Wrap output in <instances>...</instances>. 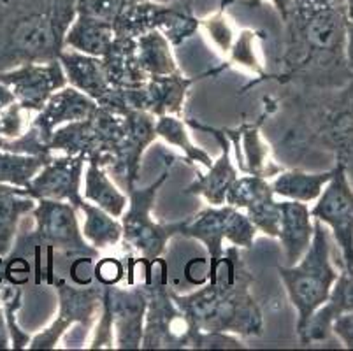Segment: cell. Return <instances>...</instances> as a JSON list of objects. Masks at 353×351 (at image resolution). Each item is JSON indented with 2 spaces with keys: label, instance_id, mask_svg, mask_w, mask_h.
<instances>
[{
  "label": "cell",
  "instance_id": "6da1fadb",
  "mask_svg": "<svg viewBox=\"0 0 353 351\" xmlns=\"http://www.w3.org/2000/svg\"><path fill=\"white\" fill-rule=\"evenodd\" d=\"M255 278L239 257V248L223 251L214 281L188 295L172 292V299L181 309L192 332L232 334L237 337H259L264 334V314L252 294Z\"/></svg>",
  "mask_w": 353,
  "mask_h": 351
},
{
  "label": "cell",
  "instance_id": "7a4b0ae2",
  "mask_svg": "<svg viewBox=\"0 0 353 351\" xmlns=\"http://www.w3.org/2000/svg\"><path fill=\"white\" fill-rule=\"evenodd\" d=\"M78 0H2L0 72L59 60Z\"/></svg>",
  "mask_w": 353,
  "mask_h": 351
},
{
  "label": "cell",
  "instance_id": "3957f363",
  "mask_svg": "<svg viewBox=\"0 0 353 351\" xmlns=\"http://www.w3.org/2000/svg\"><path fill=\"white\" fill-rule=\"evenodd\" d=\"M287 23V44L280 70L268 72L264 81L288 85L310 77L322 57L341 48L343 21L323 0H292Z\"/></svg>",
  "mask_w": 353,
  "mask_h": 351
},
{
  "label": "cell",
  "instance_id": "277c9868",
  "mask_svg": "<svg viewBox=\"0 0 353 351\" xmlns=\"http://www.w3.org/2000/svg\"><path fill=\"white\" fill-rule=\"evenodd\" d=\"M78 212V209L69 202L51 199H39L32 209L35 228L27 237V243L34 246L35 285H41L43 281L53 285L54 251H62L70 259H99V250H95L83 236Z\"/></svg>",
  "mask_w": 353,
  "mask_h": 351
},
{
  "label": "cell",
  "instance_id": "5b68a950",
  "mask_svg": "<svg viewBox=\"0 0 353 351\" xmlns=\"http://www.w3.org/2000/svg\"><path fill=\"white\" fill-rule=\"evenodd\" d=\"M172 162L163 167L159 178L148 186H134L127 190V208L120 217L121 227H123V237L121 243L125 246L132 248L139 253V262L144 267V281H152L153 267L157 260L162 259L169 241L176 236H181L183 228L187 225V218L178 221H157L153 218V208H155L159 192L171 176Z\"/></svg>",
  "mask_w": 353,
  "mask_h": 351
},
{
  "label": "cell",
  "instance_id": "8992f818",
  "mask_svg": "<svg viewBox=\"0 0 353 351\" xmlns=\"http://www.w3.org/2000/svg\"><path fill=\"white\" fill-rule=\"evenodd\" d=\"M278 276L285 286L292 305L297 311V336H303L313 317L327 302L338 274L330 265L329 241L322 221L314 223L313 241L303 259L294 265H278Z\"/></svg>",
  "mask_w": 353,
  "mask_h": 351
},
{
  "label": "cell",
  "instance_id": "52a82bcc",
  "mask_svg": "<svg viewBox=\"0 0 353 351\" xmlns=\"http://www.w3.org/2000/svg\"><path fill=\"white\" fill-rule=\"evenodd\" d=\"M259 230L248 220L241 209L229 204L208 205L195 212L194 217H187V225L181 236L195 239L204 244L208 253V281H214L218 272V263L223 257V243L229 241L232 246L250 250L256 239Z\"/></svg>",
  "mask_w": 353,
  "mask_h": 351
},
{
  "label": "cell",
  "instance_id": "ba28073f",
  "mask_svg": "<svg viewBox=\"0 0 353 351\" xmlns=\"http://www.w3.org/2000/svg\"><path fill=\"white\" fill-rule=\"evenodd\" d=\"M143 286L148 309L141 350H195L197 336L188 327L167 285V263L163 262L160 279L152 278Z\"/></svg>",
  "mask_w": 353,
  "mask_h": 351
},
{
  "label": "cell",
  "instance_id": "9c48e42d",
  "mask_svg": "<svg viewBox=\"0 0 353 351\" xmlns=\"http://www.w3.org/2000/svg\"><path fill=\"white\" fill-rule=\"evenodd\" d=\"M111 23L117 35L137 39L146 32L160 30L172 46H181L197 34L201 18L195 16L194 4L146 0L125 8Z\"/></svg>",
  "mask_w": 353,
  "mask_h": 351
},
{
  "label": "cell",
  "instance_id": "30bf717a",
  "mask_svg": "<svg viewBox=\"0 0 353 351\" xmlns=\"http://www.w3.org/2000/svg\"><path fill=\"white\" fill-rule=\"evenodd\" d=\"M53 286L59 295V313L44 330L32 336L27 350H57L62 337L72 325L79 323L92 330L101 317L104 285H76L63 278H54Z\"/></svg>",
  "mask_w": 353,
  "mask_h": 351
},
{
  "label": "cell",
  "instance_id": "8fae6325",
  "mask_svg": "<svg viewBox=\"0 0 353 351\" xmlns=\"http://www.w3.org/2000/svg\"><path fill=\"white\" fill-rule=\"evenodd\" d=\"M274 99H265L264 109L259 118L253 121H245L241 127L236 128H221L227 139L230 141L232 153L236 157V167L239 174H252V176H262L265 179H271L283 170V167L278 166L272 159L271 148L268 141L262 137V125L269 116L276 111Z\"/></svg>",
  "mask_w": 353,
  "mask_h": 351
},
{
  "label": "cell",
  "instance_id": "7c38bea8",
  "mask_svg": "<svg viewBox=\"0 0 353 351\" xmlns=\"http://www.w3.org/2000/svg\"><path fill=\"white\" fill-rule=\"evenodd\" d=\"M316 201L311 217L332 228L341 246L346 269L353 270V192L343 166L334 169V176Z\"/></svg>",
  "mask_w": 353,
  "mask_h": 351
},
{
  "label": "cell",
  "instance_id": "4fadbf2b",
  "mask_svg": "<svg viewBox=\"0 0 353 351\" xmlns=\"http://www.w3.org/2000/svg\"><path fill=\"white\" fill-rule=\"evenodd\" d=\"M225 204L241 209L264 236L278 239L280 202L276 201L269 179L252 174H239V178L227 192Z\"/></svg>",
  "mask_w": 353,
  "mask_h": 351
},
{
  "label": "cell",
  "instance_id": "5bb4252c",
  "mask_svg": "<svg viewBox=\"0 0 353 351\" xmlns=\"http://www.w3.org/2000/svg\"><path fill=\"white\" fill-rule=\"evenodd\" d=\"M85 154H53L50 162L37 172L27 193L35 201L51 199L63 201L78 209L83 199V176L86 167Z\"/></svg>",
  "mask_w": 353,
  "mask_h": 351
},
{
  "label": "cell",
  "instance_id": "9a60e30c",
  "mask_svg": "<svg viewBox=\"0 0 353 351\" xmlns=\"http://www.w3.org/2000/svg\"><path fill=\"white\" fill-rule=\"evenodd\" d=\"M0 83L8 85L23 111L39 112L57 90L67 86L60 60L48 63H27L0 72Z\"/></svg>",
  "mask_w": 353,
  "mask_h": 351
},
{
  "label": "cell",
  "instance_id": "2e32d148",
  "mask_svg": "<svg viewBox=\"0 0 353 351\" xmlns=\"http://www.w3.org/2000/svg\"><path fill=\"white\" fill-rule=\"evenodd\" d=\"M104 299L113 314L114 350H141L148 297L143 285H104Z\"/></svg>",
  "mask_w": 353,
  "mask_h": 351
},
{
  "label": "cell",
  "instance_id": "e0dca14e",
  "mask_svg": "<svg viewBox=\"0 0 353 351\" xmlns=\"http://www.w3.org/2000/svg\"><path fill=\"white\" fill-rule=\"evenodd\" d=\"M227 69H230V66L223 62L218 67L197 74V76H185L181 70L167 74V76H150L146 83L141 85L139 109L152 112L155 118L165 114L181 116L192 86L206 77L220 76Z\"/></svg>",
  "mask_w": 353,
  "mask_h": 351
},
{
  "label": "cell",
  "instance_id": "ac0fdd59",
  "mask_svg": "<svg viewBox=\"0 0 353 351\" xmlns=\"http://www.w3.org/2000/svg\"><path fill=\"white\" fill-rule=\"evenodd\" d=\"M187 125L195 130L208 132L214 137V141L220 146V154L218 159L214 160L213 166L208 169L206 174L197 172V178L183 190V193L187 195H199L210 205H221L225 204V195L229 192V188L232 186V183L239 178V170H237L236 163L232 160V146H230V141L227 139V135L223 134L221 128L210 127L206 123H201V121L194 120V118H188Z\"/></svg>",
  "mask_w": 353,
  "mask_h": 351
},
{
  "label": "cell",
  "instance_id": "d6986e66",
  "mask_svg": "<svg viewBox=\"0 0 353 351\" xmlns=\"http://www.w3.org/2000/svg\"><path fill=\"white\" fill-rule=\"evenodd\" d=\"M125 116H127V132L111 172L117 181L125 186V190H130L139 183L144 153L159 137L155 132L157 118L152 112L125 108Z\"/></svg>",
  "mask_w": 353,
  "mask_h": 351
},
{
  "label": "cell",
  "instance_id": "ffe728a7",
  "mask_svg": "<svg viewBox=\"0 0 353 351\" xmlns=\"http://www.w3.org/2000/svg\"><path fill=\"white\" fill-rule=\"evenodd\" d=\"M97 106L99 104L92 97L79 92L74 86L67 85L63 88L57 90L48 99L44 108L37 112V116L32 120L30 125L37 130V134L41 135V139L48 146L51 135L54 134L57 128L70 123V121L85 120V118H88L97 109Z\"/></svg>",
  "mask_w": 353,
  "mask_h": 351
},
{
  "label": "cell",
  "instance_id": "44dd1931",
  "mask_svg": "<svg viewBox=\"0 0 353 351\" xmlns=\"http://www.w3.org/2000/svg\"><path fill=\"white\" fill-rule=\"evenodd\" d=\"M59 60L65 72L67 85L92 97L99 106L104 104L114 86L109 83L102 58L65 48Z\"/></svg>",
  "mask_w": 353,
  "mask_h": 351
},
{
  "label": "cell",
  "instance_id": "7402d4cb",
  "mask_svg": "<svg viewBox=\"0 0 353 351\" xmlns=\"http://www.w3.org/2000/svg\"><path fill=\"white\" fill-rule=\"evenodd\" d=\"M311 211L304 202L288 201L280 202V230L278 239L283 246L288 265L299 262L313 241L314 225Z\"/></svg>",
  "mask_w": 353,
  "mask_h": 351
},
{
  "label": "cell",
  "instance_id": "603a6c76",
  "mask_svg": "<svg viewBox=\"0 0 353 351\" xmlns=\"http://www.w3.org/2000/svg\"><path fill=\"white\" fill-rule=\"evenodd\" d=\"M105 74L114 88H134L146 83L148 74L141 69L137 58V39L117 35L102 57Z\"/></svg>",
  "mask_w": 353,
  "mask_h": 351
},
{
  "label": "cell",
  "instance_id": "cb8c5ba5",
  "mask_svg": "<svg viewBox=\"0 0 353 351\" xmlns=\"http://www.w3.org/2000/svg\"><path fill=\"white\" fill-rule=\"evenodd\" d=\"M117 32L111 21L88 14H78L65 35V48L102 58L113 44Z\"/></svg>",
  "mask_w": 353,
  "mask_h": 351
},
{
  "label": "cell",
  "instance_id": "d4e9b609",
  "mask_svg": "<svg viewBox=\"0 0 353 351\" xmlns=\"http://www.w3.org/2000/svg\"><path fill=\"white\" fill-rule=\"evenodd\" d=\"M35 204L37 201L23 188L6 185L0 192V257L11 255L21 218L32 212Z\"/></svg>",
  "mask_w": 353,
  "mask_h": 351
},
{
  "label": "cell",
  "instance_id": "484cf974",
  "mask_svg": "<svg viewBox=\"0 0 353 351\" xmlns=\"http://www.w3.org/2000/svg\"><path fill=\"white\" fill-rule=\"evenodd\" d=\"M83 199L99 205L114 218H120L127 208L128 197L111 181L105 169L94 162H86L83 176Z\"/></svg>",
  "mask_w": 353,
  "mask_h": 351
},
{
  "label": "cell",
  "instance_id": "4316f807",
  "mask_svg": "<svg viewBox=\"0 0 353 351\" xmlns=\"http://www.w3.org/2000/svg\"><path fill=\"white\" fill-rule=\"evenodd\" d=\"M334 176V169L327 172L310 174L303 170H281L271 181L272 192L276 197H283L288 201L313 202L322 195L323 186Z\"/></svg>",
  "mask_w": 353,
  "mask_h": 351
},
{
  "label": "cell",
  "instance_id": "83f0119b",
  "mask_svg": "<svg viewBox=\"0 0 353 351\" xmlns=\"http://www.w3.org/2000/svg\"><path fill=\"white\" fill-rule=\"evenodd\" d=\"M78 211L85 218L81 225L83 236L95 250H108L121 243L123 227L120 218H114L113 214H109L108 211L88 201H83Z\"/></svg>",
  "mask_w": 353,
  "mask_h": 351
},
{
  "label": "cell",
  "instance_id": "f1b7e54d",
  "mask_svg": "<svg viewBox=\"0 0 353 351\" xmlns=\"http://www.w3.org/2000/svg\"><path fill=\"white\" fill-rule=\"evenodd\" d=\"M137 58L141 69L150 76H167L179 70L174 46L160 30L146 32L137 37Z\"/></svg>",
  "mask_w": 353,
  "mask_h": 351
},
{
  "label": "cell",
  "instance_id": "f546056e",
  "mask_svg": "<svg viewBox=\"0 0 353 351\" xmlns=\"http://www.w3.org/2000/svg\"><path fill=\"white\" fill-rule=\"evenodd\" d=\"M155 132L157 137L181 150L187 166H202L204 169H210L213 166L214 160L211 159V154L192 143L187 121L181 120L179 116H159L155 120Z\"/></svg>",
  "mask_w": 353,
  "mask_h": 351
},
{
  "label": "cell",
  "instance_id": "4dcf8cb0",
  "mask_svg": "<svg viewBox=\"0 0 353 351\" xmlns=\"http://www.w3.org/2000/svg\"><path fill=\"white\" fill-rule=\"evenodd\" d=\"M259 39H264V34L259 30H252V28H245L241 30L239 35L234 41L232 48L227 53V60L230 67H239V69H246L255 76V79L248 83V85L243 86L241 92L246 93L248 90H252L253 86H256L259 83H264L265 76H268V70H265L264 63L260 62L259 51H256V41Z\"/></svg>",
  "mask_w": 353,
  "mask_h": 351
},
{
  "label": "cell",
  "instance_id": "1f68e13d",
  "mask_svg": "<svg viewBox=\"0 0 353 351\" xmlns=\"http://www.w3.org/2000/svg\"><path fill=\"white\" fill-rule=\"evenodd\" d=\"M53 154L41 157V154H21L0 150V183L28 190L32 179L50 162Z\"/></svg>",
  "mask_w": 353,
  "mask_h": 351
},
{
  "label": "cell",
  "instance_id": "d6a6232c",
  "mask_svg": "<svg viewBox=\"0 0 353 351\" xmlns=\"http://www.w3.org/2000/svg\"><path fill=\"white\" fill-rule=\"evenodd\" d=\"M0 297H2V308H4L9 337H11V350H27L32 336L18 323V311L23 304V290L21 286L4 281L0 285Z\"/></svg>",
  "mask_w": 353,
  "mask_h": 351
},
{
  "label": "cell",
  "instance_id": "836d02e7",
  "mask_svg": "<svg viewBox=\"0 0 353 351\" xmlns=\"http://www.w3.org/2000/svg\"><path fill=\"white\" fill-rule=\"evenodd\" d=\"M229 2H232V0H223L218 11L206 16V18H201V28H204L208 32V35L211 37L214 46L225 54V57L230 51V48H232L234 41H236L232 23L227 18V4Z\"/></svg>",
  "mask_w": 353,
  "mask_h": 351
},
{
  "label": "cell",
  "instance_id": "e575fe53",
  "mask_svg": "<svg viewBox=\"0 0 353 351\" xmlns=\"http://www.w3.org/2000/svg\"><path fill=\"white\" fill-rule=\"evenodd\" d=\"M146 0H78V14L95 16V18L113 21L125 8H130ZM155 2H187L194 4V0H155Z\"/></svg>",
  "mask_w": 353,
  "mask_h": 351
},
{
  "label": "cell",
  "instance_id": "d590c367",
  "mask_svg": "<svg viewBox=\"0 0 353 351\" xmlns=\"http://www.w3.org/2000/svg\"><path fill=\"white\" fill-rule=\"evenodd\" d=\"M92 332H94L92 334V339L86 344L88 350H114L113 314H111V309H109V304L104 299V295H102L101 317L95 321Z\"/></svg>",
  "mask_w": 353,
  "mask_h": 351
},
{
  "label": "cell",
  "instance_id": "8d00e7d4",
  "mask_svg": "<svg viewBox=\"0 0 353 351\" xmlns=\"http://www.w3.org/2000/svg\"><path fill=\"white\" fill-rule=\"evenodd\" d=\"M21 108L18 102H14L12 106H9L2 114H0V141H11L20 137L25 130H27L28 125L23 123V118H21Z\"/></svg>",
  "mask_w": 353,
  "mask_h": 351
},
{
  "label": "cell",
  "instance_id": "74e56055",
  "mask_svg": "<svg viewBox=\"0 0 353 351\" xmlns=\"http://www.w3.org/2000/svg\"><path fill=\"white\" fill-rule=\"evenodd\" d=\"M95 278L102 285H118L123 279V263L117 259H101L95 263Z\"/></svg>",
  "mask_w": 353,
  "mask_h": 351
},
{
  "label": "cell",
  "instance_id": "f35d334b",
  "mask_svg": "<svg viewBox=\"0 0 353 351\" xmlns=\"http://www.w3.org/2000/svg\"><path fill=\"white\" fill-rule=\"evenodd\" d=\"M30 263L23 257H11L6 263V281L16 286H23L30 278Z\"/></svg>",
  "mask_w": 353,
  "mask_h": 351
},
{
  "label": "cell",
  "instance_id": "ab89813d",
  "mask_svg": "<svg viewBox=\"0 0 353 351\" xmlns=\"http://www.w3.org/2000/svg\"><path fill=\"white\" fill-rule=\"evenodd\" d=\"M95 259H88V257H79L74 259L72 265H70V279L76 285H92V279L95 278Z\"/></svg>",
  "mask_w": 353,
  "mask_h": 351
},
{
  "label": "cell",
  "instance_id": "60d3db41",
  "mask_svg": "<svg viewBox=\"0 0 353 351\" xmlns=\"http://www.w3.org/2000/svg\"><path fill=\"white\" fill-rule=\"evenodd\" d=\"M208 272H210L208 259H194L185 267V276L195 286L204 285L208 281Z\"/></svg>",
  "mask_w": 353,
  "mask_h": 351
},
{
  "label": "cell",
  "instance_id": "b9f144b4",
  "mask_svg": "<svg viewBox=\"0 0 353 351\" xmlns=\"http://www.w3.org/2000/svg\"><path fill=\"white\" fill-rule=\"evenodd\" d=\"M334 332L338 334L343 341L346 343V346L353 348V314H339L336 320L332 321Z\"/></svg>",
  "mask_w": 353,
  "mask_h": 351
},
{
  "label": "cell",
  "instance_id": "7bdbcfd3",
  "mask_svg": "<svg viewBox=\"0 0 353 351\" xmlns=\"http://www.w3.org/2000/svg\"><path fill=\"white\" fill-rule=\"evenodd\" d=\"M262 2H264V0H246L245 6L250 9H255V8H259ZM269 2H272V6L276 8V11L280 12L281 21H285V19L288 18V11H290L292 0H269Z\"/></svg>",
  "mask_w": 353,
  "mask_h": 351
},
{
  "label": "cell",
  "instance_id": "ee69618b",
  "mask_svg": "<svg viewBox=\"0 0 353 351\" xmlns=\"http://www.w3.org/2000/svg\"><path fill=\"white\" fill-rule=\"evenodd\" d=\"M0 350H11V337H9L8 321H6L2 297H0Z\"/></svg>",
  "mask_w": 353,
  "mask_h": 351
},
{
  "label": "cell",
  "instance_id": "f6af8a7d",
  "mask_svg": "<svg viewBox=\"0 0 353 351\" xmlns=\"http://www.w3.org/2000/svg\"><path fill=\"white\" fill-rule=\"evenodd\" d=\"M14 102L16 97L14 93H12V90L9 88L8 85H4V83H0V114H2L9 106L14 104Z\"/></svg>",
  "mask_w": 353,
  "mask_h": 351
},
{
  "label": "cell",
  "instance_id": "bcb514c9",
  "mask_svg": "<svg viewBox=\"0 0 353 351\" xmlns=\"http://www.w3.org/2000/svg\"><path fill=\"white\" fill-rule=\"evenodd\" d=\"M6 263H8L6 257H0V285L6 281Z\"/></svg>",
  "mask_w": 353,
  "mask_h": 351
},
{
  "label": "cell",
  "instance_id": "7dc6e473",
  "mask_svg": "<svg viewBox=\"0 0 353 351\" xmlns=\"http://www.w3.org/2000/svg\"><path fill=\"white\" fill-rule=\"evenodd\" d=\"M4 186H6V185H2V183H0V192H2V190H4Z\"/></svg>",
  "mask_w": 353,
  "mask_h": 351
},
{
  "label": "cell",
  "instance_id": "c3c4849f",
  "mask_svg": "<svg viewBox=\"0 0 353 351\" xmlns=\"http://www.w3.org/2000/svg\"><path fill=\"white\" fill-rule=\"evenodd\" d=\"M0 144H2V141H0Z\"/></svg>",
  "mask_w": 353,
  "mask_h": 351
}]
</instances>
